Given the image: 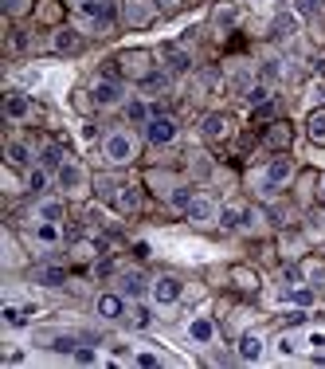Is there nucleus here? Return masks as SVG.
I'll return each mask as SVG.
<instances>
[{
  "mask_svg": "<svg viewBox=\"0 0 325 369\" xmlns=\"http://www.w3.org/2000/svg\"><path fill=\"white\" fill-rule=\"evenodd\" d=\"M102 158H106L110 165H130V161L137 158V142H133V134H126V130H110V134L102 138Z\"/></svg>",
  "mask_w": 325,
  "mask_h": 369,
  "instance_id": "obj_1",
  "label": "nucleus"
},
{
  "mask_svg": "<svg viewBox=\"0 0 325 369\" xmlns=\"http://www.w3.org/2000/svg\"><path fill=\"white\" fill-rule=\"evenodd\" d=\"M290 177H294V158H286V153L270 158V165L263 169V193H266V197H275Z\"/></svg>",
  "mask_w": 325,
  "mask_h": 369,
  "instance_id": "obj_2",
  "label": "nucleus"
},
{
  "mask_svg": "<svg viewBox=\"0 0 325 369\" xmlns=\"http://www.w3.org/2000/svg\"><path fill=\"white\" fill-rule=\"evenodd\" d=\"M79 20L95 32H106L114 20V4L110 0H79Z\"/></svg>",
  "mask_w": 325,
  "mask_h": 369,
  "instance_id": "obj_3",
  "label": "nucleus"
},
{
  "mask_svg": "<svg viewBox=\"0 0 325 369\" xmlns=\"http://www.w3.org/2000/svg\"><path fill=\"white\" fill-rule=\"evenodd\" d=\"M118 67H121L126 79H149V75H153V55L141 51V48H137V51H121Z\"/></svg>",
  "mask_w": 325,
  "mask_h": 369,
  "instance_id": "obj_4",
  "label": "nucleus"
},
{
  "mask_svg": "<svg viewBox=\"0 0 325 369\" xmlns=\"http://www.w3.org/2000/svg\"><path fill=\"white\" fill-rule=\"evenodd\" d=\"M157 16V0H126L121 4V20L130 28H149Z\"/></svg>",
  "mask_w": 325,
  "mask_h": 369,
  "instance_id": "obj_5",
  "label": "nucleus"
},
{
  "mask_svg": "<svg viewBox=\"0 0 325 369\" xmlns=\"http://www.w3.org/2000/svg\"><path fill=\"white\" fill-rule=\"evenodd\" d=\"M149 295H153V303H161V307H173V303H181L184 283L177 279V275H161V279L149 283Z\"/></svg>",
  "mask_w": 325,
  "mask_h": 369,
  "instance_id": "obj_6",
  "label": "nucleus"
},
{
  "mask_svg": "<svg viewBox=\"0 0 325 369\" xmlns=\"http://www.w3.org/2000/svg\"><path fill=\"white\" fill-rule=\"evenodd\" d=\"M90 99H95V106L110 111V106H121V102H126V86L114 83V79H98V83L90 86Z\"/></svg>",
  "mask_w": 325,
  "mask_h": 369,
  "instance_id": "obj_7",
  "label": "nucleus"
},
{
  "mask_svg": "<svg viewBox=\"0 0 325 369\" xmlns=\"http://www.w3.org/2000/svg\"><path fill=\"white\" fill-rule=\"evenodd\" d=\"M145 138H149L153 146H169V142H177V122H173L169 114H153V118L145 122Z\"/></svg>",
  "mask_w": 325,
  "mask_h": 369,
  "instance_id": "obj_8",
  "label": "nucleus"
},
{
  "mask_svg": "<svg viewBox=\"0 0 325 369\" xmlns=\"http://www.w3.org/2000/svg\"><path fill=\"white\" fill-rule=\"evenodd\" d=\"M255 86V71L247 67V63H235L228 71V79H224V91L228 95H235V99H247V91Z\"/></svg>",
  "mask_w": 325,
  "mask_h": 369,
  "instance_id": "obj_9",
  "label": "nucleus"
},
{
  "mask_svg": "<svg viewBox=\"0 0 325 369\" xmlns=\"http://www.w3.org/2000/svg\"><path fill=\"white\" fill-rule=\"evenodd\" d=\"M4 118L8 122H28L32 118V99H28L24 91H8L4 95Z\"/></svg>",
  "mask_w": 325,
  "mask_h": 369,
  "instance_id": "obj_10",
  "label": "nucleus"
},
{
  "mask_svg": "<svg viewBox=\"0 0 325 369\" xmlns=\"http://www.w3.org/2000/svg\"><path fill=\"white\" fill-rule=\"evenodd\" d=\"M161 59H165V71L169 75H188L193 71V55L184 48H177V44H165L161 48Z\"/></svg>",
  "mask_w": 325,
  "mask_h": 369,
  "instance_id": "obj_11",
  "label": "nucleus"
},
{
  "mask_svg": "<svg viewBox=\"0 0 325 369\" xmlns=\"http://www.w3.org/2000/svg\"><path fill=\"white\" fill-rule=\"evenodd\" d=\"M184 216L204 228V224H216V220H219V205H216L212 197H196L193 205H188V212H184Z\"/></svg>",
  "mask_w": 325,
  "mask_h": 369,
  "instance_id": "obj_12",
  "label": "nucleus"
},
{
  "mask_svg": "<svg viewBox=\"0 0 325 369\" xmlns=\"http://www.w3.org/2000/svg\"><path fill=\"white\" fill-rule=\"evenodd\" d=\"M55 181H59L63 193H79V189L86 184V173H83V165H75V161H63L59 169H55Z\"/></svg>",
  "mask_w": 325,
  "mask_h": 369,
  "instance_id": "obj_13",
  "label": "nucleus"
},
{
  "mask_svg": "<svg viewBox=\"0 0 325 369\" xmlns=\"http://www.w3.org/2000/svg\"><path fill=\"white\" fill-rule=\"evenodd\" d=\"M200 130H204V138L208 142H224V138H231V130H235V122H231L228 114H204V126H200Z\"/></svg>",
  "mask_w": 325,
  "mask_h": 369,
  "instance_id": "obj_14",
  "label": "nucleus"
},
{
  "mask_svg": "<svg viewBox=\"0 0 325 369\" xmlns=\"http://www.w3.org/2000/svg\"><path fill=\"white\" fill-rule=\"evenodd\" d=\"M188 338H193L196 346H212L216 342V322L208 319V314H196V319L188 322Z\"/></svg>",
  "mask_w": 325,
  "mask_h": 369,
  "instance_id": "obj_15",
  "label": "nucleus"
},
{
  "mask_svg": "<svg viewBox=\"0 0 325 369\" xmlns=\"http://www.w3.org/2000/svg\"><path fill=\"white\" fill-rule=\"evenodd\" d=\"M32 220L36 224H63V200H39Z\"/></svg>",
  "mask_w": 325,
  "mask_h": 369,
  "instance_id": "obj_16",
  "label": "nucleus"
},
{
  "mask_svg": "<svg viewBox=\"0 0 325 369\" xmlns=\"http://www.w3.org/2000/svg\"><path fill=\"white\" fill-rule=\"evenodd\" d=\"M306 138L313 146H325V106H313L310 118H306Z\"/></svg>",
  "mask_w": 325,
  "mask_h": 369,
  "instance_id": "obj_17",
  "label": "nucleus"
},
{
  "mask_svg": "<svg viewBox=\"0 0 325 369\" xmlns=\"http://www.w3.org/2000/svg\"><path fill=\"white\" fill-rule=\"evenodd\" d=\"M4 153H8V165H16V169H32V146H28V142H8Z\"/></svg>",
  "mask_w": 325,
  "mask_h": 369,
  "instance_id": "obj_18",
  "label": "nucleus"
},
{
  "mask_svg": "<svg viewBox=\"0 0 325 369\" xmlns=\"http://www.w3.org/2000/svg\"><path fill=\"white\" fill-rule=\"evenodd\" d=\"M114 205H118V212H137V205H141V193H137V184H118V193H114Z\"/></svg>",
  "mask_w": 325,
  "mask_h": 369,
  "instance_id": "obj_19",
  "label": "nucleus"
},
{
  "mask_svg": "<svg viewBox=\"0 0 325 369\" xmlns=\"http://www.w3.org/2000/svg\"><path fill=\"white\" fill-rule=\"evenodd\" d=\"M263 350H266V342L259 338V334H243V338H239V357H243V361H259Z\"/></svg>",
  "mask_w": 325,
  "mask_h": 369,
  "instance_id": "obj_20",
  "label": "nucleus"
},
{
  "mask_svg": "<svg viewBox=\"0 0 325 369\" xmlns=\"http://www.w3.org/2000/svg\"><path fill=\"white\" fill-rule=\"evenodd\" d=\"M290 142H294V130H290L286 122H275L270 130H266V146L270 149H286Z\"/></svg>",
  "mask_w": 325,
  "mask_h": 369,
  "instance_id": "obj_21",
  "label": "nucleus"
},
{
  "mask_svg": "<svg viewBox=\"0 0 325 369\" xmlns=\"http://www.w3.org/2000/svg\"><path fill=\"white\" fill-rule=\"evenodd\" d=\"M149 287H145V279L137 275V271H126L121 275V299H141Z\"/></svg>",
  "mask_w": 325,
  "mask_h": 369,
  "instance_id": "obj_22",
  "label": "nucleus"
},
{
  "mask_svg": "<svg viewBox=\"0 0 325 369\" xmlns=\"http://www.w3.org/2000/svg\"><path fill=\"white\" fill-rule=\"evenodd\" d=\"M51 48L63 51V55H67V51H75V48H79V28H59V32L51 36Z\"/></svg>",
  "mask_w": 325,
  "mask_h": 369,
  "instance_id": "obj_23",
  "label": "nucleus"
},
{
  "mask_svg": "<svg viewBox=\"0 0 325 369\" xmlns=\"http://www.w3.org/2000/svg\"><path fill=\"white\" fill-rule=\"evenodd\" d=\"M98 314H102V319H126V303H121V295H102L98 299Z\"/></svg>",
  "mask_w": 325,
  "mask_h": 369,
  "instance_id": "obj_24",
  "label": "nucleus"
},
{
  "mask_svg": "<svg viewBox=\"0 0 325 369\" xmlns=\"http://www.w3.org/2000/svg\"><path fill=\"white\" fill-rule=\"evenodd\" d=\"M259 79H263L266 86H275L286 79V67H282V59H263V67H259Z\"/></svg>",
  "mask_w": 325,
  "mask_h": 369,
  "instance_id": "obj_25",
  "label": "nucleus"
},
{
  "mask_svg": "<svg viewBox=\"0 0 325 369\" xmlns=\"http://www.w3.org/2000/svg\"><path fill=\"white\" fill-rule=\"evenodd\" d=\"M196 200V193H193V184H177V189H169V205L177 212H188V205Z\"/></svg>",
  "mask_w": 325,
  "mask_h": 369,
  "instance_id": "obj_26",
  "label": "nucleus"
},
{
  "mask_svg": "<svg viewBox=\"0 0 325 369\" xmlns=\"http://www.w3.org/2000/svg\"><path fill=\"white\" fill-rule=\"evenodd\" d=\"M32 314H36V307H16V303H8L0 319H4V326H24V322L32 319Z\"/></svg>",
  "mask_w": 325,
  "mask_h": 369,
  "instance_id": "obj_27",
  "label": "nucleus"
},
{
  "mask_svg": "<svg viewBox=\"0 0 325 369\" xmlns=\"http://www.w3.org/2000/svg\"><path fill=\"white\" fill-rule=\"evenodd\" d=\"M243 220H247V209H239V205H224L216 224H224V228H243Z\"/></svg>",
  "mask_w": 325,
  "mask_h": 369,
  "instance_id": "obj_28",
  "label": "nucleus"
},
{
  "mask_svg": "<svg viewBox=\"0 0 325 369\" xmlns=\"http://www.w3.org/2000/svg\"><path fill=\"white\" fill-rule=\"evenodd\" d=\"M36 283L59 287V283H67V271H63V267H39V271H36Z\"/></svg>",
  "mask_w": 325,
  "mask_h": 369,
  "instance_id": "obj_29",
  "label": "nucleus"
},
{
  "mask_svg": "<svg viewBox=\"0 0 325 369\" xmlns=\"http://www.w3.org/2000/svg\"><path fill=\"white\" fill-rule=\"evenodd\" d=\"M294 32H298V16H294V12H282V16L275 20V36H278V39H290Z\"/></svg>",
  "mask_w": 325,
  "mask_h": 369,
  "instance_id": "obj_30",
  "label": "nucleus"
},
{
  "mask_svg": "<svg viewBox=\"0 0 325 369\" xmlns=\"http://www.w3.org/2000/svg\"><path fill=\"white\" fill-rule=\"evenodd\" d=\"M212 20H216V28H219V32H228V28H235L239 12H235L231 4H224V8H216V12H212Z\"/></svg>",
  "mask_w": 325,
  "mask_h": 369,
  "instance_id": "obj_31",
  "label": "nucleus"
},
{
  "mask_svg": "<svg viewBox=\"0 0 325 369\" xmlns=\"http://www.w3.org/2000/svg\"><path fill=\"white\" fill-rule=\"evenodd\" d=\"M126 118L137 122V126H145V122H149V106H145L141 99H130V102H126Z\"/></svg>",
  "mask_w": 325,
  "mask_h": 369,
  "instance_id": "obj_32",
  "label": "nucleus"
},
{
  "mask_svg": "<svg viewBox=\"0 0 325 369\" xmlns=\"http://www.w3.org/2000/svg\"><path fill=\"white\" fill-rule=\"evenodd\" d=\"M306 283L313 291H325V263H306Z\"/></svg>",
  "mask_w": 325,
  "mask_h": 369,
  "instance_id": "obj_33",
  "label": "nucleus"
},
{
  "mask_svg": "<svg viewBox=\"0 0 325 369\" xmlns=\"http://www.w3.org/2000/svg\"><path fill=\"white\" fill-rule=\"evenodd\" d=\"M28 189H32V193H43V189H48V165L28 169Z\"/></svg>",
  "mask_w": 325,
  "mask_h": 369,
  "instance_id": "obj_34",
  "label": "nucleus"
},
{
  "mask_svg": "<svg viewBox=\"0 0 325 369\" xmlns=\"http://www.w3.org/2000/svg\"><path fill=\"white\" fill-rule=\"evenodd\" d=\"M313 299H317V291H313L310 283H306V287H294V291H290V303H298V307H313Z\"/></svg>",
  "mask_w": 325,
  "mask_h": 369,
  "instance_id": "obj_35",
  "label": "nucleus"
},
{
  "mask_svg": "<svg viewBox=\"0 0 325 369\" xmlns=\"http://www.w3.org/2000/svg\"><path fill=\"white\" fill-rule=\"evenodd\" d=\"M247 102H251V106H263V102H270V86H266L263 79H259V83H255L251 91H247Z\"/></svg>",
  "mask_w": 325,
  "mask_h": 369,
  "instance_id": "obj_36",
  "label": "nucleus"
},
{
  "mask_svg": "<svg viewBox=\"0 0 325 369\" xmlns=\"http://www.w3.org/2000/svg\"><path fill=\"white\" fill-rule=\"evenodd\" d=\"M126 319H130V326H137V330H145V326L153 322V314H149V310H145V307H130V310H126Z\"/></svg>",
  "mask_w": 325,
  "mask_h": 369,
  "instance_id": "obj_37",
  "label": "nucleus"
},
{
  "mask_svg": "<svg viewBox=\"0 0 325 369\" xmlns=\"http://www.w3.org/2000/svg\"><path fill=\"white\" fill-rule=\"evenodd\" d=\"M39 161H43L48 169H59L63 161H67V153H63L59 146H43V158H39Z\"/></svg>",
  "mask_w": 325,
  "mask_h": 369,
  "instance_id": "obj_38",
  "label": "nucleus"
},
{
  "mask_svg": "<svg viewBox=\"0 0 325 369\" xmlns=\"http://www.w3.org/2000/svg\"><path fill=\"white\" fill-rule=\"evenodd\" d=\"M36 240L39 244H59V224H36Z\"/></svg>",
  "mask_w": 325,
  "mask_h": 369,
  "instance_id": "obj_39",
  "label": "nucleus"
},
{
  "mask_svg": "<svg viewBox=\"0 0 325 369\" xmlns=\"http://www.w3.org/2000/svg\"><path fill=\"white\" fill-rule=\"evenodd\" d=\"M51 350H59V354H75L79 346H75L71 334H55V338H51Z\"/></svg>",
  "mask_w": 325,
  "mask_h": 369,
  "instance_id": "obj_40",
  "label": "nucleus"
},
{
  "mask_svg": "<svg viewBox=\"0 0 325 369\" xmlns=\"http://www.w3.org/2000/svg\"><path fill=\"white\" fill-rule=\"evenodd\" d=\"M251 118H255V122H266V118H275V102H263V106H255Z\"/></svg>",
  "mask_w": 325,
  "mask_h": 369,
  "instance_id": "obj_41",
  "label": "nucleus"
},
{
  "mask_svg": "<svg viewBox=\"0 0 325 369\" xmlns=\"http://www.w3.org/2000/svg\"><path fill=\"white\" fill-rule=\"evenodd\" d=\"M75 361H79V366H95L98 354L95 350H86V346H79V350H75Z\"/></svg>",
  "mask_w": 325,
  "mask_h": 369,
  "instance_id": "obj_42",
  "label": "nucleus"
},
{
  "mask_svg": "<svg viewBox=\"0 0 325 369\" xmlns=\"http://www.w3.org/2000/svg\"><path fill=\"white\" fill-rule=\"evenodd\" d=\"M4 8H8L12 16H24L28 8H32V0H4Z\"/></svg>",
  "mask_w": 325,
  "mask_h": 369,
  "instance_id": "obj_43",
  "label": "nucleus"
},
{
  "mask_svg": "<svg viewBox=\"0 0 325 369\" xmlns=\"http://www.w3.org/2000/svg\"><path fill=\"white\" fill-rule=\"evenodd\" d=\"M133 361H137V366H145V369H153L157 366V354H137Z\"/></svg>",
  "mask_w": 325,
  "mask_h": 369,
  "instance_id": "obj_44",
  "label": "nucleus"
},
{
  "mask_svg": "<svg viewBox=\"0 0 325 369\" xmlns=\"http://www.w3.org/2000/svg\"><path fill=\"white\" fill-rule=\"evenodd\" d=\"M317 8V0H298V16H310Z\"/></svg>",
  "mask_w": 325,
  "mask_h": 369,
  "instance_id": "obj_45",
  "label": "nucleus"
},
{
  "mask_svg": "<svg viewBox=\"0 0 325 369\" xmlns=\"http://www.w3.org/2000/svg\"><path fill=\"white\" fill-rule=\"evenodd\" d=\"M278 350H282V354H294V338H290V334L286 338H278Z\"/></svg>",
  "mask_w": 325,
  "mask_h": 369,
  "instance_id": "obj_46",
  "label": "nucleus"
},
{
  "mask_svg": "<svg viewBox=\"0 0 325 369\" xmlns=\"http://www.w3.org/2000/svg\"><path fill=\"white\" fill-rule=\"evenodd\" d=\"M317 197H322V200H325V177H322V189H317Z\"/></svg>",
  "mask_w": 325,
  "mask_h": 369,
  "instance_id": "obj_47",
  "label": "nucleus"
},
{
  "mask_svg": "<svg viewBox=\"0 0 325 369\" xmlns=\"http://www.w3.org/2000/svg\"><path fill=\"white\" fill-rule=\"evenodd\" d=\"M157 4H177V0H157Z\"/></svg>",
  "mask_w": 325,
  "mask_h": 369,
  "instance_id": "obj_48",
  "label": "nucleus"
},
{
  "mask_svg": "<svg viewBox=\"0 0 325 369\" xmlns=\"http://www.w3.org/2000/svg\"><path fill=\"white\" fill-rule=\"evenodd\" d=\"M322 232H325V216H322Z\"/></svg>",
  "mask_w": 325,
  "mask_h": 369,
  "instance_id": "obj_49",
  "label": "nucleus"
}]
</instances>
